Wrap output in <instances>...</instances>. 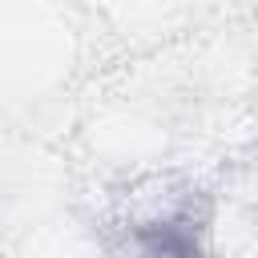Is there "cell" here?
Returning a JSON list of instances; mask_svg holds the SVG:
<instances>
[{
	"label": "cell",
	"instance_id": "6da1fadb",
	"mask_svg": "<svg viewBox=\"0 0 258 258\" xmlns=\"http://www.w3.org/2000/svg\"><path fill=\"white\" fill-rule=\"evenodd\" d=\"M137 242L145 250V258H202L198 238L189 234L185 222H157V226H141Z\"/></svg>",
	"mask_w": 258,
	"mask_h": 258
}]
</instances>
